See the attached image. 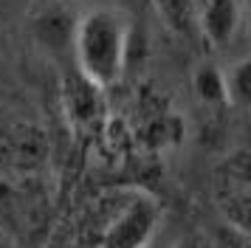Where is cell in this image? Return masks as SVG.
<instances>
[{
    "label": "cell",
    "instance_id": "obj_1",
    "mask_svg": "<svg viewBox=\"0 0 251 248\" xmlns=\"http://www.w3.org/2000/svg\"><path fill=\"white\" fill-rule=\"evenodd\" d=\"M71 45L82 79H88L99 90L116 85L125 74L127 48H130V28L125 14L113 9L85 11L74 25Z\"/></svg>",
    "mask_w": 251,
    "mask_h": 248
},
{
    "label": "cell",
    "instance_id": "obj_2",
    "mask_svg": "<svg viewBox=\"0 0 251 248\" xmlns=\"http://www.w3.org/2000/svg\"><path fill=\"white\" fill-rule=\"evenodd\" d=\"M161 209L147 192H127L107 212L96 234V248H144L152 243Z\"/></svg>",
    "mask_w": 251,
    "mask_h": 248
},
{
    "label": "cell",
    "instance_id": "obj_3",
    "mask_svg": "<svg viewBox=\"0 0 251 248\" xmlns=\"http://www.w3.org/2000/svg\"><path fill=\"white\" fill-rule=\"evenodd\" d=\"M212 200L223 223L246 231L251 225V158L249 149L228 152L212 172Z\"/></svg>",
    "mask_w": 251,
    "mask_h": 248
},
{
    "label": "cell",
    "instance_id": "obj_4",
    "mask_svg": "<svg viewBox=\"0 0 251 248\" xmlns=\"http://www.w3.org/2000/svg\"><path fill=\"white\" fill-rule=\"evenodd\" d=\"M243 23L240 0H198V34L212 48H228Z\"/></svg>",
    "mask_w": 251,
    "mask_h": 248
},
{
    "label": "cell",
    "instance_id": "obj_5",
    "mask_svg": "<svg viewBox=\"0 0 251 248\" xmlns=\"http://www.w3.org/2000/svg\"><path fill=\"white\" fill-rule=\"evenodd\" d=\"M152 3L170 31L186 40L201 37L198 34V0H152Z\"/></svg>",
    "mask_w": 251,
    "mask_h": 248
},
{
    "label": "cell",
    "instance_id": "obj_6",
    "mask_svg": "<svg viewBox=\"0 0 251 248\" xmlns=\"http://www.w3.org/2000/svg\"><path fill=\"white\" fill-rule=\"evenodd\" d=\"M192 90L198 101L206 107H223L226 104V79H223V71L212 62H201L195 68Z\"/></svg>",
    "mask_w": 251,
    "mask_h": 248
},
{
    "label": "cell",
    "instance_id": "obj_7",
    "mask_svg": "<svg viewBox=\"0 0 251 248\" xmlns=\"http://www.w3.org/2000/svg\"><path fill=\"white\" fill-rule=\"evenodd\" d=\"M223 79H226V104L237 107V110H246L251 99V65L249 59H237L234 65L223 71Z\"/></svg>",
    "mask_w": 251,
    "mask_h": 248
},
{
    "label": "cell",
    "instance_id": "obj_8",
    "mask_svg": "<svg viewBox=\"0 0 251 248\" xmlns=\"http://www.w3.org/2000/svg\"><path fill=\"white\" fill-rule=\"evenodd\" d=\"M175 248H215V246H212V237L201 234V231H192V234L181 237L175 243Z\"/></svg>",
    "mask_w": 251,
    "mask_h": 248
},
{
    "label": "cell",
    "instance_id": "obj_9",
    "mask_svg": "<svg viewBox=\"0 0 251 248\" xmlns=\"http://www.w3.org/2000/svg\"><path fill=\"white\" fill-rule=\"evenodd\" d=\"M0 248H17V243H14V237L6 231V228H0Z\"/></svg>",
    "mask_w": 251,
    "mask_h": 248
},
{
    "label": "cell",
    "instance_id": "obj_10",
    "mask_svg": "<svg viewBox=\"0 0 251 248\" xmlns=\"http://www.w3.org/2000/svg\"><path fill=\"white\" fill-rule=\"evenodd\" d=\"M144 248H155V246H152V243H150V246H144Z\"/></svg>",
    "mask_w": 251,
    "mask_h": 248
}]
</instances>
